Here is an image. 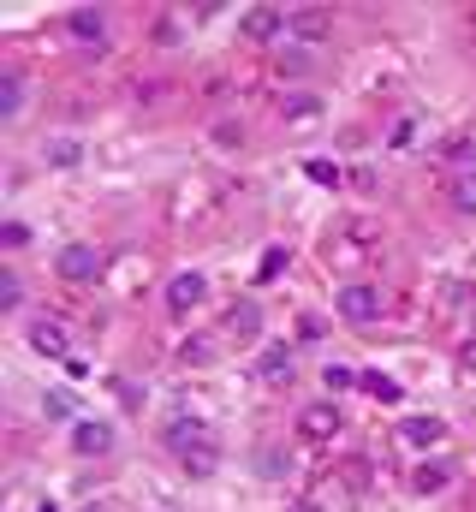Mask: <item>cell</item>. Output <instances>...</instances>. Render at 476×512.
Wrapping results in <instances>:
<instances>
[{"mask_svg":"<svg viewBox=\"0 0 476 512\" xmlns=\"http://www.w3.org/2000/svg\"><path fill=\"white\" fill-rule=\"evenodd\" d=\"M357 387H363L369 399H381V405H399V393H405V387L393 382V376H381V370H363V376H357Z\"/></svg>","mask_w":476,"mask_h":512,"instance_id":"18","label":"cell"},{"mask_svg":"<svg viewBox=\"0 0 476 512\" xmlns=\"http://www.w3.org/2000/svg\"><path fill=\"white\" fill-rule=\"evenodd\" d=\"M322 382H328L334 393H340V387H357V376L346 370V364H328V376H322Z\"/></svg>","mask_w":476,"mask_h":512,"instance_id":"27","label":"cell"},{"mask_svg":"<svg viewBox=\"0 0 476 512\" xmlns=\"http://www.w3.org/2000/svg\"><path fill=\"white\" fill-rule=\"evenodd\" d=\"M18 114H24V78H18V72L6 66V72H0V120L12 126Z\"/></svg>","mask_w":476,"mask_h":512,"instance_id":"14","label":"cell"},{"mask_svg":"<svg viewBox=\"0 0 476 512\" xmlns=\"http://www.w3.org/2000/svg\"><path fill=\"white\" fill-rule=\"evenodd\" d=\"M465 364H471V370H476V346H471V352H465Z\"/></svg>","mask_w":476,"mask_h":512,"instance_id":"35","label":"cell"},{"mask_svg":"<svg viewBox=\"0 0 476 512\" xmlns=\"http://www.w3.org/2000/svg\"><path fill=\"white\" fill-rule=\"evenodd\" d=\"M292 370H298V352H292L286 340H268V346L256 352V382L280 387V382H292Z\"/></svg>","mask_w":476,"mask_h":512,"instance_id":"6","label":"cell"},{"mask_svg":"<svg viewBox=\"0 0 476 512\" xmlns=\"http://www.w3.org/2000/svg\"><path fill=\"white\" fill-rule=\"evenodd\" d=\"M72 453H78V459H108V453H114V423L78 417V423H72Z\"/></svg>","mask_w":476,"mask_h":512,"instance_id":"5","label":"cell"},{"mask_svg":"<svg viewBox=\"0 0 476 512\" xmlns=\"http://www.w3.org/2000/svg\"><path fill=\"white\" fill-rule=\"evenodd\" d=\"M238 36L244 42H280V36H292V12L286 6H250L238 18Z\"/></svg>","mask_w":476,"mask_h":512,"instance_id":"3","label":"cell"},{"mask_svg":"<svg viewBox=\"0 0 476 512\" xmlns=\"http://www.w3.org/2000/svg\"><path fill=\"white\" fill-rule=\"evenodd\" d=\"M0 245H6V251H24V245H30V227H24V221H6V227H0Z\"/></svg>","mask_w":476,"mask_h":512,"instance_id":"25","label":"cell"},{"mask_svg":"<svg viewBox=\"0 0 476 512\" xmlns=\"http://www.w3.org/2000/svg\"><path fill=\"white\" fill-rule=\"evenodd\" d=\"M304 173H310L316 185H340V179H346V173H340L334 161H304Z\"/></svg>","mask_w":476,"mask_h":512,"instance_id":"24","label":"cell"},{"mask_svg":"<svg viewBox=\"0 0 476 512\" xmlns=\"http://www.w3.org/2000/svg\"><path fill=\"white\" fill-rule=\"evenodd\" d=\"M203 298H209V280H203L197 268H185V274L167 280V310H173V316H191Z\"/></svg>","mask_w":476,"mask_h":512,"instance_id":"7","label":"cell"},{"mask_svg":"<svg viewBox=\"0 0 476 512\" xmlns=\"http://www.w3.org/2000/svg\"><path fill=\"white\" fill-rule=\"evenodd\" d=\"M399 441L417 447V453H429V447L447 441V423H441V417H405V423H399Z\"/></svg>","mask_w":476,"mask_h":512,"instance_id":"10","label":"cell"},{"mask_svg":"<svg viewBox=\"0 0 476 512\" xmlns=\"http://www.w3.org/2000/svg\"><path fill=\"white\" fill-rule=\"evenodd\" d=\"M286 512H322V507H316V501H292Z\"/></svg>","mask_w":476,"mask_h":512,"instance_id":"32","label":"cell"},{"mask_svg":"<svg viewBox=\"0 0 476 512\" xmlns=\"http://www.w3.org/2000/svg\"><path fill=\"white\" fill-rule=\"evenodd\" d=\"M441 155H447L453 167H465V173H471V161H476V143H471V137H447V149H441Z\"/></svg>","mask_w":476,"mask_h":512,"instance_id":"23","label":"cell"},{"mask_svg":"<svg viewBox=\"0 0 476 512\" xmlns=\"http://www.w3.org/2000/svg\"><path fill=\"white\" fill-rule=\"evenodd\" d=\"M66 36H72V42H84V48H102V42H108V12H96V6L66 12Z\"/></svg>","mask_w":476,"mask_h":512,"instance_id":"9","label":"cell"},{"mask_svg":"<svg viewBox=\"0 0 476 512\" xmlns=\"http://www.w3.org/2000/svg\"><path fill=\"white\" fill-rule=\"evenodd\" d=\"M447 203H453L459 215H476V167H471V173H453V185H447Z\"/></svg>","mask_w":476,"mask_h":512,"instance_id":"19","label":"cell"},{"mask_svg":"<svg viewBox=\"0 0 476 512\" xmlns=\"http://www.w3.org/2000/svg\"><path fill=\"white\" fill-rule=\"evenodd\" d=\"M84 512H114V507H108V501H96V507H84Z\"/></svg>","mask_w":476,"mask_h":512,"instance_id":"33","label":"cell"},{"mask_svg":"<svg viewBox=\"0 0 476 512\" xmlns=\"http://www.w3.org/2000/svg\"><path fill=\"white\" fill-rule=\"evenodd\" d=\"M24 340H30L36 358H66V352H72V328H66L60 316H36V322L24 328Z\"/></svg>","mask_w":476,"mask_h":512,"instance_id":"4","label":"cell"},{"mask_svg":"<svg viewBox=\"0 0 476 512\" xmlns=\"http://www.w3.org/2000/svg\"><path fill=\"white\" fill-rule=\"evenodd\" d=\"M179 465L191 471V483H209V477L221 471V447H215V435H203L197 447H185V453H179Z\"/></svg>","mask_w":476,"mask_h":512,"instance_id":"11","label":"cell"},{"mask_svg":"<svg viewBox=\"0 0 476 512\" xmlns=\"http://www.w3.org/2000/svg\"><path fill=\"white\" fill-rule=\"evenodd\" d=\"M227 328H233L238 340H262V304L256 298H238L233 310H227Z\"/></svg>","mask_w":476,"mask_h":512,"instance_id":"12","label":"cell"},{"mask_svg":"<svg viewBox=\"0 0 476 512\" xmlns=\"http://www.w3.org/2000/svg\"><path fill=\"white\" fill-rule=\"evenodd\" d=\"M334 310H340L352 328H369V322H381V316H387V292H381V286H369V280H352V286H340V292H334Z\"/></svg>","mask_w":476,"mask_h":512,"instance_id":"1","label":"cell"},{"mask_svg":"<svg viewBox=\"0 0 476 512\" xmlns=\"http://www.w3.org/2000/svg\"><path fill=\"white\" fill-rule=\"evenodd\" d=\"M36 512H60V507H54V501H42V507H36Z\"/></svg>","mask_w":476,"mask_h":512,"instance_id":"34","label":"cell"},{"mask_svg":"<svg viewBox=\"0 0 476 512\" xmlns=\"http://www.w3.org/2000/svg\"><path fill=\"white\" fill-rule=\"evenodd\" d=\"M24 304V280L12 268H0V310H18Z\"/></svg>","mask_w":476,"mask_h":512,"instance_id":"22","label":"cell"},{"mask_svg":"<svg viewBox=\"0 0 476 512\" xmlns=\"http://www.w3.org/2000/svg\"><path fill=\"white\" fill-rule=\"evenodd\" d=\"M447 483H453V465H417V471H411V489H417V495H441Z\"/></svg>","mask_w":476,"mask_h":512,"instance_id":"17","label":"cell"},{"mask_svg":"<svg viewBox=\"0 0 476 512\" xmlns=\"http://www.w3.org/2000/svg\"><path fill=\"white\" fill-rule=\"evenodd\" d=\"M298 435H304V441H334V435H340V405H334V399L304 405V411H298Z\"/></svg>","mask_w":476,"mask_h":512,"instance_id":"8","label":"cell"},{"mask_svg":"<svg viewBox=\"0 0 476 512\" xmlns=\"http://www.w3.org/2000/svg\"><path fill=\"white\" fill-rule=\"evenodd\" d=\"M286 126H316L322 120V96H310V90H298V96H286Z\"/></svg>","mask_w":476,"mask_h":512,"instance_id":"15","label":"cell"},{"mask_svg":"<svg viewBox=\"0 0 476 512\" xmlns=\"http://www.w3.org/2000/svg\"><path fill=\"white\" fill-rule=\"evenodd\" d=\"M42 161H48V167H78V161H84V143H78V137H48V143H42Z\"/></svg>","mask_w":476,"mask_h":512,"instance_id":"16","label":"cell"},{"mask_svg":"<svg viewBox=\"0 0 476 512\" xmlns=\"http://www.w3.org/2000/svg\"><path fill=\"white\" fill-rule=\"evenodd\" d=\"M280 268H286V251H280V245H274V251L262 256V280H274V274H280Z\"/></svg>","mask_w":476,"mask_h":512,"instance_id":"28","label":"cell"},{"mask_svg":"<svg viewBox=\"0 0 476 512\" xmlns=\"http://www.w3.org/2000/svg\"><path fill=\"white\" fill-rule=\"evenodd\" d=\"M54 268H60V280H72V286H90V280H102L108 256H102V245H60Z\"/></svg>","mask_w":476,"mask_h":512,"instance_id":"2","label":"cell"},{"mask_svg":"<svg viewBox=\"0 0 476 512\" xmlns=\"http://www.w3.org/2000/svg\"><path fill=\"white\" fill-rule=\"evenodd\" d=\"M328 30H334V18H328L322 6H298V12H292V36H298V42H322Z\"/></svg>","mask_w":476,"mask_h":512,"instance_id":"13","label":"cell"},{"mask_svg":"<svg viewBox=\"0 0 476 512\" xmlns=\"http://www.w3.org/2000/svg\"><path fill=\"white\" fill-rule=\"evenodd\" d=\"M179 358H185V364H209L215 352H209V346H179Z\"/></svg>","mask_w":476,"mask_h":512,"instance_id":"31","label":"cell"},{"mask_svg":"<svg viewBox=\"0 0 476 512\" xmlns=\"http://www.w3.org/2000/svg\"><path fill=\"white\" fill-rule=\"evenodd\" d=\"M411 137H417V120H399V126H393V149H405Z\"/></svg>","mask_w":476,"mask_h":512,"instance_id":"30","label":"cell"},{"mask_svg":"<svg viewBox=\"0 0 476 512\" xmlns=\"http://www.w3.org/2000/svg\"><path fill=\"white\" fill-rule=\"evenodd\" d=\"M42 411H48L54 423H78V399H72L66 387H54V393H42Z\"/></svg>","mask_w":476,"mask_h":512,"instance_id":"20","label":"cell"},{"mask_svg":"<svg viewBox=\"0 0 476 512\" xmlns=\"http://www.w3.org/2000/svg\"><path fill=\"white\" fill-rule=\"evenodd\" d=\"M203 435H209L203 423H185V417H173V423H167V447H173V453H185V447H197Z\"/></svg>","mask_w":476,"mask_h":512,"instance_id":"21","label":"cell"},{"mask_svg":"<svg viewBox=\"0 0 476 512\" xmlns=\"http://www.w3.org/2000/svg\"><path fill=\"white\" fill-rule=\"evenodd\" d=\"M215 137H221V143H244V126H238V120H221V126H215Z\"/></svg>","mask_w":476,"mask_h":512,"instance_id":"29","label":"cell"},{"mask_svg":"<svg viewBox=\"0 0 476 512\" xmlns=\"http://www.w3.org/2000/svg\"><path fill=\"white\" fill-rule=\"evenodd\" d=\"M304 66H310L304 48H280V72H304Z\"/></svg>","mask_w":476,"mask_h":512,"instance_id":"26","label":"cell"}]
</instances>
